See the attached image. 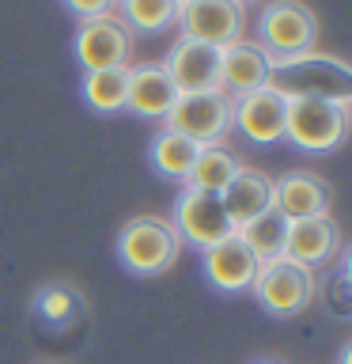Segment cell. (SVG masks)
<instances>
[{
	"label": "cell",
	"mask_w": 352,
	"mask_h": 364,
	"mask_svg": "<svg viewBox=\"0 0 352 364\" xmlns=\"http://www.w3.org/2000/svg\"><path fill=\"white\" fill-rule=\"evenodd\" d=\"M269 87H277L284 99L352 102V68L329 53H303V57H288V61H273Z\"/></svg>",
	"instance_id": "cell-1"
},
{
	"label": "cell",
	"mask_w": 352,
	"mask_h": 364,
	"mask_svg": "<svg viewBox=\"0 0 352 364\" xmlns=\"http://www.w3.org/2000/svg\"><path fill=\"white\" fill-rule=\"evenodd\" d=\"M114 255L129 273L136 277H159L178 262L182 255V239L175 232V224L163 220V216H133L129 224L114 239Z\"/></svg>",
	"instance_id": "cell-2"
},
{
	"label": "cell",
	"mask_w": 352,
	"mask_h": 364,
	"mask_svg": "<svg viewBox=\"0 0 352 364\" xmlns=\"http://www.w3.org/2000/svg\"><path fill=\"white\" fill-rule=\"evenodd\" d=\"M352 102L334 99H288V118H284V141H292L299 152L329 156L345 144L348 136Z\"/></svg>",
	"instance_id": "cell-3"
},
{
	"label": "cell",
	"mask_w": 352,
	"mask_h": 364,
	"mask_svg": "<svg viewBox=\"0 0 352 364\" xmlns=\"http://www.w3.org/2000/svg\"><path fill=\"white\" fill-rule=\"evenodd\" d=\"M318 42V16L303 0H269L258 19V46L273 61L314 53Z\"/></svg>",
	"instance_id": "cell-4"
},
{
	"label": "cell",
	"mask_w": 352,
	"mask_h": 364,
	"mask_svg": "<svg viewBox=\"0 0 352 364\" xmlns=\"http://www.w3.org/2000/svg\"><path fill=\"white\" fill-rule=\"evenodd\" d=\"M250 292H254V300L261 304L265 315L292 318L311 307L314 292H318V277H314V269H307L292 258H273L258 269Z\"/></svg>",
	"instance_id": "cell-5"
},
{
	"label": "cell",
	"mask_w": 352,
	"mask_h": 364,
	"mask_svg": "<svg viewBox=\"0 0 352 364\" xmlns=\"http://www.w3.org/2000/svg\"><path fill=\"white\" fill-rule=\"evenodd\" d=\"M167 129H175L182 136H189L193 144H224V136L235 125V99L227 91L212 87V91H189L178 95L175 107L167 114Z\"/></svg>",
	"instance_id": "cell-6"
},
{
	"label": "cell",
	"mask_w": 352,
	"mask_h": 364,
	"mask_svg": "<svg viewBox=\"0 0 352 364\" xmlns=\"http://www.w3.org/2000/svg\"><path fill=\"white\" fill-rule=\"evenodd\" d=\"M178 27H182V38L224 50L231 42H243L246 8L238 0H182Z\"/></svg>",
	"instance_id": "cell-7"
},
{
	"label": "cell",
	"mask_w": 352,
	"mask_h": 364,
	"mask_svg": "<svg viewBox=\"0 0 352 364\" xmlns=\"http://www.w3.org/2000/svg\"><path fill=\"white\" fill-rule=\"evenodd\" d=\"M72 53L84 73H99V68H125L133 57V31L125 27L118 16H99L84 19L76 27Z\"/></svg>",
	"instance_id": "cell-8"
},
{
	"label": "cell",
	"mask_w": 352,
	"mask_h": 364,
	"mask_svg": "<svg viewBox=\"0 0 352 364\" xmlns=\"http://www.w3.org/2000/svg\"><path fill=\"white\" fill-rule=\"evenodd\" d=\"M170 224H175V232L182 243H193L197 250L220 243L235 232L231 220H227L224 213V201L220 193H201V190H182L175 209H170Z\"/></svg>",
	"instance_id": "cell-9"
},
{
	"label": "cell",
	"mask_w": 352,
	"mask_h": 364,
	"mask_svg": "<svg viewBox=\"0 0 352 364\" xmlns=\"http://www.w3.org/2000/svg\"><path fill=\"white\" fill-rule=\"evenodd\" d=\"M258 269H261V262L254 258V250L243 243L238 232L201 250V273L216 292H250Z\"/></svg>",
	"instance_id": "cell-10"
},
{
	"label": "cell",
	"mask_w": 352,
	"mask_h": 364,
	"mask_svg": "<svg viewBox=\"0 0 352 364\" xmlns=\"http://www.w3.org/2000/svg\"><path fill=\"white\" fill-rule=\"evenodd\" d=\"M284 118H288V99L277 87H258L235 99L231 129H238L250 144H277L284 141Z\"/></svg>",
	"instance_id": "cell-11"
},
{
	"label": "cell",
	"mask_w": 352,
	"mask_h": 364,
	"mask_svg": "<svg viewBox=\"0 0 352 364\" xmlns=\"http://www.w3.org/2000/svg\"><path fill=\"white\" fill-rule=\"evenodd\" d=\"M167 76L175 84L178 95H189V91H212L220 87V50L193 38H178L167 53Z\"/></svg>",
	"instance_id": "cell-12"
},
{
	"label": "cell",
	"mask_w": 352,
	"mask_h": 364,
	"mask_svg": "<svg viewBox=\"0 0 352 364\" xmlns=\"http://www.w3.org/2000/svg\"><path fill=\"white\" fill-rule=\"evenodd\" d=\"M329 201H334V190L314 171H292L280 182H273V209L288 224L307 220V216H329Z\"/></svg>",
	"instance_id": "cell-13"
},
{
	"label": "cell",
	"mask_w": 352,
	"mask_h": 364,
	"mask_svg": "<svg viewBox=\"0 0 352 364\" xmlns=\"http://www.w3.org/2000/svg\"><path fill=\"white\" fill-rule=\"evenodd\" d=\"M178 91L170 84L163 61L129 65V87H125V110L136 118H167Z\"/></svg>",
	"instance_id": "cell-14"
},
{
	"label": "cell",
	"mask_w": 352,
	"mask_h": 364,
	"mask_svg": "<svg viewBox=\"0 0 352 364\" xmlns=\"http://www.w3.org/2000/svg\"><path fill=\"white\" fill-rule=\"evenodd\" d=\"M269 76L273 61L258 42H231L220 50V91H227L231 99L269 87Z\"/></svg>",
	"instance_id": "cell-15"
},
{
	"label": "cell",
	"mask_w": 352,
	"mask_h": 364,
	"mask_svg": "<svg viewBox=\"0 0 352 364\" xmlns=\"http://www.w3.org/2000/svg\"><path fill=\"white\" fill-rule=\"evenodd\" d=\"M341 250V228L334 216H307V220L288 224V239H284V258L299 262L307 269L326 266Z\"/></svg>",
	"instance_id": "cell-16"
},
{
	"label": "cell",
	"mask_w": 352,
	"mask_h": 364,
	"mask_svg": "<svg viewBox=\"0 0 352 364\" xmlns=\"http://www.w3.org/2000/svg\"><path fill=\"white\" fill-rule=\"evenodd\" d=\"M220 201H224V213L231 220V228L238 232V228H246L250 220H258L261 213L273 209V178L265 171L238 167V175L224 186Z\"/></svg>",
	"instance_id": "cell-17"
},
{
	"label": "cell",
	"mask_w": 352,
	"mask_h": 364,
	"mask_svg": "<svg viewBox=\"0 0 352 364\" xmlns=\"http://www.w3.org/2000/svg\"><path fill=\"white\" fill-rule=\"evenodd\" d=\"M197 152H201V144H193L189 136H182V133H175V129H167V125H163V129L152 136V144H148V164H152L155 175L186 182Z\"/></svg>",
	"instance_id": "cell-18"
},
{
	"label": "cell",
	"mask_w": 352,
	"mask_h": 364,
	"mask_svg": "<svg viewBox=\"0 0 352 364\" xmlns=\"http://www.w3.org/2000/svg\"><path fill=\"white\" fill-rule=\"evenodd\" d=\"M238 156L231 152L227 144H204L197 159H193V171L186 178L189 190H201V193H224V186L238 175Z\"/></svg>",
	"instance_id": "cell-19"
},
{
	"label": "cell",
	"mask_w": 352,
	"mask_h": 364,
	"mask_svg": "<svg viewBox=\"0 0 352 364\" xmlns=\"http://www.w3.org/2000/svg\"><path fill=\"white\" fill-rule=\"evenodd\" d=\"M31 307L45 326L65 330L84 315V296H79V289H72L68 281H50V284H42V289L34 292Z\"/></svg>",
	"instance_id": "cell-20"
},
{
	"label": "cell",
	"mask_w": 352,
	"mask_h": 364,
	"mask_svg": "<svg viewBox=\"0 0 352 364\" xmlns=\"http://www.w3.org/2000/svg\"><path fill=\"white\" fill-rule=\"evenodd\" d=\"M125 87H129V65L125 68H99V73H84L79 95L91 110L99 114H118L125 110Z\"/></svg>",
	"instance_id": "cell-21"
},
{
	"label": "cell",
	"mask_w": 352,
	"mask_h": 364,
	"mask_svg": "<svg viewBox=\"0 0 352 364\" xmlns=\"http://www.w3.org/2000/svg\"><path fill=\"white\" fill-rule=\"evenodd\" d=\"M238 235H243V243L254 250V258L265 266V262L273 258H284V239H288V220L277 213V209H269V213H261L258 220H250L246 228H238Z\"/></svg>",
	"instance_id": "cell-22"
},
{
	"label": "cell",
	"mask_w": 352,
	"mask_h": 364,
	"mask_svg": "<svg viewBox=\"0 0 352 364\" xmlns=\"http://www.w3.org/2000/svg\"><path fill=\"white\" fill-rule=\"evenodd\" d=\"M178 4L182 0H118V8H121L118 19L129 31L159 34V31H167L170 23H178Z\"/></svg>",
	"instance_id": "cell-23"
},
{
	"label": "cell",
	"mask_w": 352,
	"mask_h": 364,
	"mask_svg": "<svg viewBox=\"0 0 352 364\" xmlns=\"http://www.w3.org/2000/svg\"><path fill=\"white\" fill-rule=\"evenodd\" d=\"M68 16H76L79 23L84 19H99V16H114L118 0H61Z\"/></svg>",
	"instance_id": "cell-24"
},
{
	"label": "cell",
	"mask_w": 352,
	"mask_h": 364,
	"mask_svg": "<svg viewBox=\"0 0 352 364\" xmlns=\"http://www.w3.org/2000/svg\"><path fill=\"white\" fill-rule=\"evenodd\" d=\"M254 364H280V360H254Z\"/></svg>",
	"instance_id": "cell-25"
},
{
	"label": "cell",
	"mask_w": 352,
	"mask_h": 364,
	"mask_svg": "<svg viewBox=\"0 0 352 364\" xmlns=\"http://www.w3.org/2000/svg\"><path fill=\"white\" fill-rule=\"evenodd\" d=\"M238 4H243V8H246V4H250V0H238Z\"/></svg>",
	"instance_id": "cell-26"
}]
</instances>
